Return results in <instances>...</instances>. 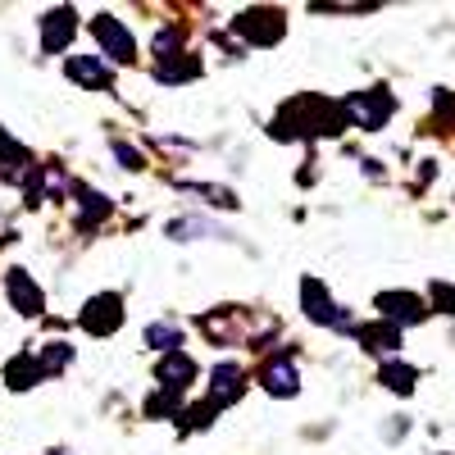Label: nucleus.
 Returning <instances> with one entry per match:
<instances>
[{
	"instance_id": "obj_1",
	"label": "nucleus",
	"mask_w": 455,
	"mask_h": 455,
	"mask_svg": "<svg viewBox=\"0 0 455 455\" xmlns=\"http://www.w3.org/2000/svg\"><path fill=\"white\" fill-rule=\"evenodd\" d=\"M341 109H347V119H355L360 128H383V124L392 119V96H387L383 87H373V92H355Z\"/></svg>"
},
{
	"instance_id": "obj_2",
	"label": "nucleus",
	"mask_w": 455,
	"mask_h": 455,
	"mask_svg": "<svg viewBox=\"0 0 455 455\" xmlns=\"http://www.w3.org/2000/svg\"><path fill=\"white\" fill-rule=\"evenodd\" d=\"M78 323H83V332H92V337H109L114 328L124 323V300L114 296V291L92 296V300H87V310L78 315Z\"/></svg>"
},
{
	"instance_id": "obj_3",
	"label": "nucleus",
	"mask_w": 455,
	"mask_h": 455,
	"mask_svg": "<svg viewBox=\"0 0 455 455\" xmlns=\"http://www.w3.org/2000/svg\"><path fill=\"white\" fill-rule=\"evenodd\" d=\"M237 32L246 36L251 46H274L278 36L287 32V23H283V10H246L237 19Z\"/></svg>"
},
{
	"instance_id": "obj_4",
	"label": "nucleus",
	"mask_w": 455,
	"mask_h": 455,
	"mask_svg": "<svg viewBox=\"0 0 455 455\" xmlns=\"http://www.w3.org/2000/svg\"><path fill=\"white\" fill-rule=\"evenodd\" d=\"M92 32H96V42H100V46H105V51H109L114 60H124V64H128V60L137 55V42H132V32H128V28H124L119 19L100 14V19L92 23Z\"/></svg>"
},
{
	"instance_id": "obj_5",
	"label": "nucleus",
	"mask_w": 455,
	"mask_h": 455,
	"mask_svg": "<svg viewBox=\"0 0 455 455\" xmlns=\"http://www.w3.org/2000/svg\"><path fill=\"white\" fill-rule=\"evenodd\" d=\"M5 291H10V306H14L19 315H42V310H46V296H42V287L28 278V269H10Z\"/></svg>"
},
{
	"instance_id": "obj_6",
	"label": "nucleus",
	"mask_w": 455,
	"mask_h": 455,
	"mask_svg": "<svg viewBox=\"0 0 455 455\" xmlns=\"http://www.w3.org/2000/svg\"><path fill=\"white\" fill-rule=\"evenodd\" d=\"M73 32H78V14H73V10H51V14L42 19V51H46V55H60V51L68 46Z\"/></svg>"
},
{
	"instance_id": "obj_7",
	"label": "nucleus",
	"mask_w": 455,
	"mask_h": 455,
	"mask_svg": "<svg viewBox=\"0 0 455 455\" xmlns=\"http://www.w3.org/2000/svg\"><path fill=\"white\" fill-rule=\"evenodd\" d=\"M378 310H383L392 323H419V319L428 315L424 300L410 296V291H383V296H378Z\"/></svg>"
},
{
	"instance_id": "obj_8",
	"label": "nucleus",
	"mask_w": 455,
	"mask_h": 455,
	"mask_svg": "<svg viewBox=\"0 0 455 455\" xmlns=\"http://www.w3.org/2000/svg\"><path fill=\"white\" fill-rule=\"evenodd\" d=\"M156 378H160V383H164V392H182L187 383H192V378H196V364L192 360H187L182 351H169L164 360H160V369H156Z\"/></svg>"
},
{
	"instance_id": "obj_9",
	"label": "nucleus",
	"mask_w": 455,
	"mask_h": 455,
	"mask_svg": "<svg viewBox=\"0 0 455 455\" xmlns=\"http://www.w3.org/2000/svg\"><path fill=\"white\" fill-rule=\"evenodd\" d=\"M259 383H264V392H269V396H291L300 378H296V364H291L287 355H278V360H269V364H264Z\"/></svg>"
},
{
	"instance_id": "obj_10",
	"label": "nucleus",
	"mask_w": 455,
	"mask_h": 455,
	"mask_svg": "<svg viewBox=\"0 0 455 455\" xmlns=\"http://www.w3.org/2000/svg\"><path fill=\"white\" fill-rule=\"evenodd\" d=\"M68 78L78 83V87L105 92V87H109V68H105L96 55H73V60H68Z\"/></svg>"
},
{
	"instance_id": "obj_11",
	"label": "nucleus",
	"mask_w": 455,
	"mask_h": 455,
	"mask_svg": "<svg viewBox=\"0 0 455 455\" xmlns=\"http://www.w3.org/2000/svg\"><path fill=\"white\" fill-rule=\"evenodd\" d=\"M300 296H306V315H310L315 323H337V328H347V319H341V315H332V300L323 296V287H319L315 278H306V283H300Z\"/></svg>"
},
{
	"instance_id": "obj_12",
	"label": "nucleus",
	"mask_w": 455,
	"mask_h": 455,
	"mask_svg": "<svg viewBox=\"0 0 455 455\" xmlns=\"http://www.w3.org/2000/svg\"><path fill=\"white\" fill-rule=\"evenodd\" d=\"M242 396V369L237 364H219L214 369V383H210V405H228Z\"/></svg>"
},
{
	"instance_id": "obj_13",
	"label": "nucleus",
	"mask_w": 455,
	"mask_h": 455,
	"mask_svg": "<svg viewBox=\"0 0 455 455\" xmlns=\"http://www.w3.org/2000/svg\"><path fill=\"white\" fill-rule=\"evenodd\" d=\"M42 364H36V355L32 351H23V355H14L10 364H5V383L14 387V392H23V387H32V383H42Z\"/></svg>"
},
{
	"instance_id": "obj_14",
	"label": "nucleus",
	"mask_w": 455,
	"mask_h": 455,
	"mask_svg": "<svg viewBox=\"0 0 455 455\" xmlns=\"http://www.w3.org/2000/svg\"><path fill=\"white\" fill-rule=\"evenodd\" d=\"M360 341H364L369 351H396L401 328L396 323H369V328H360Z\"/></svg>"
},
{
	"instance_id": "obj_15",
	"label": "nucleus",
	"mask_w": 455,
	"mask_h": 455,
	"mask_svg": "<svg viewBox=\"0 0 455 455\" xmlns=\"http://www.w3.org/2000/svg\"><path fill=\"white\" fill-rule=\"evenodd\" d=\"M383 383L392 392H410L414 387V369L410 364H383Z\"/></svg>"
},
{
	"instance_id": "obj_16",
	"label": "nucleus",
	"mask_w": 455,
	"mask_h": 455,
	"mask_svg": "<svg viewBox=\"0 0 455 455\" xmlns=\"http://www.w3.org/2000/svg\"><path fill=\"white\" fill-rule=\"evenodd\" d=\"M182 341V332L178 328H169V323H156V328H146V347H160V351H173Z\"/></svg>"
},
{
	"instance_id": "obj_17",
	"label": "nucleus",
	"mask_w": 455,
	"mask_h": 455,
	"mask_svg": "<svg viewBox=\"0 0 455 455\" xmlns=\"http://www.w3.org/2000/svg\"><path fill=\"white\" fill-rule=\"evenodd\" d=\"M433 296H437V306H446V315H455V291H451V287L433 283Z\"/></svg>"
},
{
	"instance_id": "obj_18",
	"label": "nucleus",
	"mask_w": 455,
	"mask_h": 455,
	"mask_svg": "<svg viewBox=\"0 0 455 455\" xmlns=\"http://www.w3.org/2000/svg\"><path fill=\"white\" fill-rule=\"evenodd\" d=\"M114 156L124 160V169H141V156H137V150H128V146H114Z\"/></svg>"
}]
</instances>
